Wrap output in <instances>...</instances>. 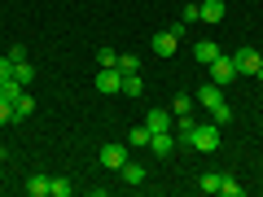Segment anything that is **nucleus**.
Instances as JSON below:
<instances>
[{
    "instance_id": "15",
    "label": "nucleus",
    "mask_w": 263,
    "mask_h": 197,
    "mask_svg": "<svg viewBox=\"0 0 263 197\" xmlns=\"http://www.w3.org/2000/svg\"><path fill=\"white\" fill-rule=\"evenodd\" d=\"M70 193H75V184H70V180H66V175L48 180V197H70Z\"/></svg>"
},
{
    "instance_id": "28",
    "label": "nucleus",
    "mask_w": 263,
    "mask_h": 197,
    "mask_svg": "<svg viewBox=\"0 0 263 197\" xmlns=\"http://www.w3.org/2000/svg\"><path fill=\"white\" fill-rule=\"evenodd\" d=\"M259 53H263V44H259Z\"/></svg>"
},
{
    "instance_id": "4",
    "label": "nucleus",
    "mask_w": 263,
    "mask_h": 197,
    "mask_svg": "<svg viewBox=\"0 0 263 197\" xmlns=\"http://www.w3.org/2000/svg\"><path fill=\"white\" fill-rule=\"evenodd\" d=\"M206 70H211V84H219V88H228V84L237 79V62H233V53H219L215 62L206 66Z\"/></svg>"
},
{
    "instance_id": "24",
    "label": "nucleus",
    "mask_w": 263,
    "mask_h": 197,
    "mask_svg": "<svg viewBox=\"0 0 263 197\" xmlns=\"http://www.w3.org/2000/svg\"><path fill=\"white\" fill-rule=\"evenodd\" d=\"M97 62H101V66H119V53H114V48H101V53H97Z\"/></svg>"
},
{
    "instance_id": "19",
    "label": "nucleus",
    "mask_w": 263,
    "mask_h": 197,
    "mask_svg": "<svg viewBox=\"0 0 263 197\" xmlns=\"http://www.w3.org/2000/svg\"><path fill=\"white\" fill-rule=\"evenodd\" d=\"M27 114H35V101H31V92H22L18 105H13V119H27Z\"/></svg>"
},
{
    "instance_id": "10",
    "label": "nucleus",
    "mask_w": 263,
    "mask_h": 197,
    "mask_svg": "<svg viewBox=\"0 0 263 197\" xmlns=\"http://www.w3.org/2000/svg\"><path fill=\"white\" fill-rule=\"evenodd\" d=\"M149 44H154V53H158V57H171V53H176V44H180V40L171 35V31H158V35H154Z\"/></svg>"
},
{
    "instance_id": "21",
    "label": "nucleus",
    "mask_w": 263,
    "mask_h": 197,
    "mask_svg": "<svg viewBox=\"0 0 263 197\" xmlns=\"http://www.w3.org/2000/svg\"><path fill=\"white\" fill-rule=\"evenodd\" d=\"M171 114H193V96H189V92H180L176 101H171Z\"/></svg>"
},
{
    "instance_id": "1",
    "label": "nucleus",
    "mask_w": 263,
    "mask_h": 197,
    "mask_svg": "<svg viewBox=\"0 0 263 197\" xmlns=\"http://www.w3.org/2000/svg\"><path fill=\"white\" fill-rule=\"evenodd\" d=\"M193 105L211 110V123H228V119H233V110H228V101H224V88H219V84H202V88L193 92Z\"/></svg>"
},
{
    "instance_id": "2",
    "label": "nucleus",
    "mask_w": 263,
    "mask_h": 197,
    "mask_svg": "<svg viewBox=\"0 0 263 197\" xmlns=\"http://www.w3.org/2000/svg\"><path fill=\"white\" fill-rule=\"evenodd\" d=\"M189 145H193V149H202V153H215V149H219V123H193Z\"/></svg>"
},
{
    "instance_id": "7",
    "label": "nucleus",
    "mask_w": 263,
    "mask_h": 197,
    "mask_svg": "<svg viewBox=\"0 0 263 197\" xmlns=\"http://www.w3.org/2000/svg\"><path fill=\"white\" fill-rule=\"evenodd\" d=\"M171 149H176V136H171V131H154L149 136V153L154 158H167Z\"/></svg>"
},
{
    "instance_id": "18",
    "label": "nucleus",
    "mask_w": 263,
    "mask_h": 197,
    "mask_svg": "<svg viewBox=\"0 0 263 197\" xmlns=\"http://www.w3.org/2000/svg\"><path fill=\"white\" fill-rule=\"evenodd\" d=\"M141 92H145L141 75H123V96H141Z\"/></svg>"
},
{
    "instance_id": "13",
    "label": "nucleus",
    "mask_w": 263,
    "mask_h": 197,
    "mask_svg": "<svg viewBox=\"0 0 263 197\" xmlns=\"http://www.w3.org/2000/svg\"><path fill=\"white\" fill-rule=\"evenodd\" d=\"M119 75H141V57L136 53H119Z\"/></svg>"
},
{
    "instance_id": "12",
    "label": "nucleus",
    "mask_w": 263,
    "mask_h": 197,
    "mask_svg": "<svg viewBox=\"0 0 263 197\" xmlns=\"http://www.w3.org/2000/svg\"><path fill=\"white\" fill-rule=\"evenodd\" d=\"M119 175H123V184H141V180H145V167H141V162H123Z\"/></svg>"
},
{
    "instance_id": "23",
    "label": "nucleus",
    "mask_w": 263,
    "mask_h": 197,
    "mask_svg": "<svg viewBox=\"0 0 263 197\" xmlns=\"http://www.w3.org/2000/svg\"><path fill=\"white\" fill-rule=\"evenodd\" d=\"M5 79H13V57L9 53L0 57V84H5Z\"/></svg>"
},
{
    "instance_id": "11",
    "label": "nucleus",
    "mask_w": 263,
    "mask_h": 197,
    "mask_svg": "<svg viewBox=\"0 0 263 197\" xmlns=\"http://www.w3.org/2000/svg\"><path fill=\"white\" fill-rule=\"evenodd\" d=\"M145 127L149 131H171V114L167 110H149L145 114Z\"/></svg>"
},
{
    "instance_id": "20",
    "label": "nucleus",
    "mask_w": 263,
    "mask_h": 197,
    "mask_svg": "<svg viewBox=\"0 0 263 197\" xmlns=\"http://www.w3.org/2000/svg\"><path fill=\"white\" fill-rule=\"evenodd\" d=\"M219 180H224L219 171H206V175L197 180V184H202V193H219Z\"/></svg>"
},
{
    "instance_id": "22",
    "label": "nucleus",
    "mask_w": 263,
    "mask_h": 197,
    "mask_svg": "<svg viewBox=\"0 0 263 197\" xmlns=\"http://www.w3.org/2000/svg\"><path fill=\"white\" fill-rule=\"evenodd\" d=\"M219 193H224V197H241V193H246V188H241V184H237V180H233V175H224V180H219Z\"/></svg>"
},
{
    "instance_id": "16",
    "label": "nucleus",
    "mask_w": 263,
    "mask_h": 197,
    "mask_svg": "<svg viewBox=\"0 0 263 197\" xmlns=\"http://www.w3.org/2000/svg\"><path fill=\"white\" fill-rule=\"evenodd\" d=\"M149 136H154V131L145 127V123H141V127H132V149H149Z\"/></svg>"
},
{
    "instance_id": "14",
    "label": "nucleus",
    "mask_w": 263,
    "mask_h": 197,
    "mask_svg": "<svg viewBox=\"0 0 263 197\" xmlns=\"http://www.w3.org/2000/svg\"><path fill=\"white\" fill-rule=\"evenodd\" d=\"M13 79H18V84H22V88H27V84H31V79H35V66H31V62H27V57H22V62H13Z\"/></svg>"
},
{
    "instance_id": "5",
    "label": "nucleus",
    "mask_w": 263,
    "mask_h": 197,
    "mask_svg": "<svg viewBox=\"0 0 263 197\" xmlns=\"http://www.w3.org/2000/svg\"><path fill=\"white\" fill-rule=\"evenodd\" d=\"M97 92H101V96L123 92V75H119V66H101V70H97Z\"/></svg>"
},
{
    "instance_id": "27",
    "label": "nucleus",
    "mask_w": 263,
    "mask_h": 197,
    "mask_svg": "<svg viewBox=\"0 0 263 197\" xmlns=\"http://www.w3.org/2000/svg\"><path fill=\"white\" fill-rule=\"evenodd\" d=\"M176 5H184V0H176Z\"/></svg>"
},
{
    "instance_id": "25",
    "label": "nucleus",
    "mask_w": 263,
    "mask_h": 197,
    "mask_svg": "<svg viewBox=\"0 0 263 197\" xmlns=\"http://www.w3.org/2000/svg\"><path fill=\"white\" fill-rule=\"evenodd\" d=\"M171 35L184 40V35H189V22H184V18H176V22H171Z\"/></svg>"
},
{
    "instance_id": "26",
    "label": "nucleus",
    "mask_w": 263,
    "mask_h": 197,
    "mask_svg": "<svg viewBox=\"0 0 263 197\" xmlns=\"http://www.w3.org/2000/svg\"><path fill=\"white\" fill-rule=\"evenodd\" d=\"M0 123H13V105L5 101V96H0Z\"/></svg>"
},
{
    "instance_id": "3",
    "label": "nucleus",
    "mask_w": 263,
    "mask_h": 197,
    "mask_svg": "<svg viewBox=\"0 0 263 197\" xmlns=\"http://www.w3.org/2000/svg\"><path fill=\"white\" fill-rule=\"evenodd\" d=\"M233 62H237V75H254V79H263V53H259V48H237Z\"/></svg>"
},
{
    "instance_id": "6",
    "label": "nucleus",
    "mask_w": 263,
    "mask_h": 197,
    "mask_svg": "<svg viewBox=\"0 0 263 197\" xmlns=\"http://www.w3.org/2000/svg\"><path fill=\"white\" fill-rule=\"evenodd\" d=\"M97 158H101V167L119 171L123 162H127V149H123V145H101V153H97Z\"/></svg>"
},
{
    "instance_id": "8",
    "label": "nucleus",
    "mask_w": 263,
    "mask_h": 197,
    "mask_svg": "<svg viewBox=\"0 0 263 197\" xmlns=\"http://www.w3.org/2000/svg\"><path fill=\"white\" fill-rule=\"evenodd\" d=\"M219 53H224V48H219L215 40H197V44H193V57H197V66H211Z\"/></svg>"
},
{
    "instance_id": "17",
    "label": "nucleus",
    "mask_w": 263,
    "mask_h": 197,
    "mask_svg": "<svg viewBox=\"0 0 263 197\" xmlns=\"http://www.w3.org/2000/svg\"><path fill=\"white\" fill-rule=\"evenodd\" d=\"M27 193L31 197H48V175H31L27 180Z\"/></svg>"
},
{
    "instance_id": "9",
    "label": "nucleus",
    "mask_w": 263,
    "mask_h": 197,
    "mask_svg": "<svg viewBox=\"0 0 263 197\" xmlns=\"http://www.w3.org/2000/svg\"><path fill=\"white\" fill-rule=\"evenodd\" d=\"M224 13H228L224 0H202V22H211V27H215V22H224Z\"/></svg>"
}]
</instances>
